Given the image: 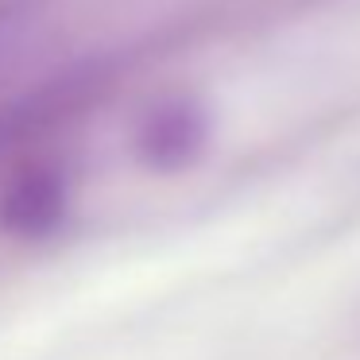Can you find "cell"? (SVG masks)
Listing matches in <instances>:
<instances>
[{"label": "cell", "mask_w": 360, "mask_h": 360, "mask_svg": "<svg viewBox=\"0 0 360 360\" xmlns=\"http://www.w3.org/2000/svg\"><path fill=\"white\" fill-rule=\"evenodd\" d=\"M205 136H210V124H205V112L198 109L194 101L179 97V101H167L143 120L140 140H136V151L148 167L155 171H179V167L194 163L198 151L205 148Z\"/></svg>", "instance_id": "1"}, {"label": "cell", "mask_w": 360, "mask_h": 360, "mask_svg": "<svg viewBox=\"0 0 360 360\" xmlns=\"http://www.w3.org/2000/svg\"><path fill=\"white\" fill-rule=\"evenodd\" d=\"M66 213V186L51 171L16 179L0 198V225L12 236H47Z\"/></svg>", "instance_id": "2"}]
</instances>
